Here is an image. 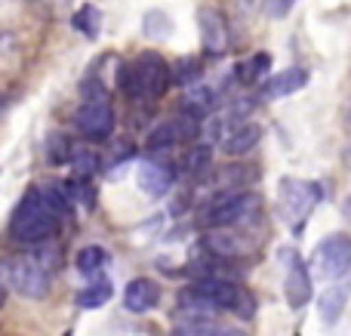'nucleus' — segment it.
Returning a JSON list of instances; mask_svg holds the SVG:
<instances>
[{
    "instance_id": "obj_9",
    "label": "nucleus",
    "mask_w": 351,
    "mask_h": 336,
    "mask_svg": "<svg viewBox=\"0 0 351 336\" xmlns=\"http://www.w3.org/2000/svg\"><path fill=\"white\" fill-rule=\"evenodd\" d=\"M200 22V40H204V49L210 56H222L228 49V25H225L222 12L216 6H204L197 16Z\"/></svg>"
},
{
    "instance_id": "obj_3",
    "label": "nucleus",
    "mask_w": 351,
    "mask_h": 336,
    "mask_svg": "<svg viewBox=\"0 0 351 336\" xmlns=\"http://www.w3.org/2000/svg\"><path fill=\"white\" fill-rule=\"evenodd\" d=\"M0 278H3L6 290H16L25 300H43L49 293V269L37 256L6 259Z\"/></svg>"
},
{
    "instance_id": "obj_33",
    "label": "nucleus",
    "mask_w": 351,
    "mask_h": 336,
    "mask_svg": "<svg viewBox=\"0 0 351 336\" xmlns=\"http://www.w3.org/2000/svg\"><path fill=\"white\" fill-rule=\"evenodd\" d=\"M65 336H68V333H65Z\"/></svg>"
},
{
    "instance_id": "obj_11",
    "label": "nucleus",
    "mask_w": 351,
    "mask_h": 336,
    "mask_svg": "<svg viewBox=\"0 0 351 336\" xmlns=\"http://www.w3.org/2000/svg\"><path fill=\"white\" fill-rule=\"evenodd\" d=\"M308 86V71L299 65L293 68H284V71L271 74V77L265 80V86H262V96L265 99H284V96H293V93L305 90Z\"/></svg>"
},
{
    "instance_id": "obj_19",
    "label": "nucleus",
    "mask_w": 351,
    "mask_h": 336,
    "mask_svg": "<svg viewBox=\"0 0 351 336\" xmlns=\"http://www.w3.org/2000/svg\"><path fill=\"white\" fill-rule=\"evenodd\" d=\"M170 336H247L234 327H219L213 321H179Z\"/></svg>"
},
{
    "instance_id": "obj_14",
    "label": "nucleus",
    "mask_w": 351,
    "mask_h": 336,
    "mask_svg": "<svg viewBox=\"0 0 351 336\" xmlns=\"http://www.w3.org/2000/svg\"><path fill=\"white\" fill-rule=\"evenodd\" d=\"M259 139H262L259 123H237V127H231L228 133L222 136V148H225V154L237 158V154H247L250 148L259 145Z\"/></svg>"
},
{
    "instance_id": "obj_13",
    "label": "nucleus",
    "mask_w": 351,
    "mask_h": 336,
    "mask_svg": "<svg viewBox=\"0 0 351 336\" xmlns=\"http://www.w3.org/2000/svg\"><path fill=\"white\" fill-rule=\"evenodd\" d=\"M348 293H351V281H348V278L333 281L321 293V300H317V315H321V321L327 327H333L336 321H339L342 309H346V302H348Z\"/></svg>"
},
{
    "instance_id": "obj_15",
    "label": "nucleus",
    "mask_w": 351,
    "mask_h": 336,
    "mask_svg": "<svg viewBox=\"0 0 351 336\" xmlns=\"http://www.w3.org/2000/svg\"><path fill=\"white\" fill-rule=\"evenodd\" d=\"M204 247L210 250V256H219V259H234L243 250L241 238L234 232H228V228H213L204 238Z\"/></svg>"
},
{
    "instance_id": "obj_26",
    "label": "nucleus",
    "mask_w": 351,
    "mask_h": 336,
    "mask_svg": "<svg viewBox=\"0 0 351 336\" xmlns=\"http://www.w3.org/2000/svg\"><path fill=\"white\" fill-rule=\"evenodd\" d=\"M173 80H176L179 86H194V84H200V62H197V59H182V65L176 68Z\"/></svg>"
},
{
    "instance_id": "obj_30",
    "label": "nucleus",
    "mask_w": 351,
    "mask_h": 336,
    "mask_svg": "<svg viewBox=\"0 0 351 336\" xmlns=\"http://www.w3.org/2000/svg\"><path fill=\"white\" fill-rule=\"evenodd\" d=\"M3 302H6V284H3V278H0V309H3Z\"/></svg>"
},
{
    "instance_id": "obj_21",
    "label": "nucleus",
    "mask_w": 351,
    "mask_h": 336,
    "mask_svg": "<svg viewBox=\"0 0 351 336\" xmlns=\"http://www.w3.org/2000/svg\"><path fill=\"white\" fill-rule=\"evenodd\" d=\"M271 71V56L268 53H256V56H250L247 62H241L237 65V77H241V84H259L265 74Z\"/></svg>"
},
{
    "instance_id": "obj_10",
    "label": "nucleus",
    "mask_w": 351,
    "mask_h": 336,
    "mask_svg": "<svg viewBox=\"0 0 351 336\" xmlns=\"http://www.w3.org/2000/svg\"><path fill=\"white\" fill-rule=\"evenodd\" d=\"M160 302V284L154 278H133L123 290V309L130 315H145Z\"/></svg>"
},
{
    "instance_id": "obj_17",
    "label": "nucleus",
    "mask_w": 351,
    "mask_h": 336,
    "mask_svg": "<svg viewBox=\"0 0 351 336\" xmlns=\"http://www.w3.org/2000/svg\"><path fill=\"white\" fill-rule=\"evenodd\" d=\"M37 191H40L43 204H47V207H49V213H53L56 219H62V216H71L74 201H71V191H68V185H65V182L37 185Z\"/></svg>"
},
{
    "instance_id": "obj_5",
    "label": "nucleus",
    "mask_w": 351,
    "mask_h": 336,
    "mask_svg": "<svg viewBox=\"0 0 351 336\" xmlns=\"http://www.w3.org/2000/svg\"><path fill=\"white\" fill-rule=\"evenodd\" d=\"M315 272L324 278V281H339V278H348L351 272V238L348 235H330L321 244L315 247Z\"/></svg>"
},
{
    "instance_id": "obj_7",
    "label": "nucleus",
    "mask_w": 351,
    "mask_h": 336,
    "mask_svg": "<svg viewBox=\"0 0 351 336\" xmlns=\"http://www.w3.org/2000/svg\"><path fill=\"white\" fill-rule=\"evenodd\" d=\"M114 108L108 102H84L74 115V130L90 142H105L114 133Z\"/></svg>"
},
{
    "instance_id": "obj_27",
    "label": "nucleus",
    "mask_w": 351,
    "mask_h": 336,
    "mask_svg": "<svg viewBox=\"0 0 351 336\" xmlns=\"http://www.w3.org/2000/svg\"><path fill=\"white\" fill-rule=\"evenodd\" d=\"M210 167V145H194L191 152L185 154V170L188 173H200Z\"/></svg>"
},
{
    "instance_id": "obj_32",
    "label": "nucleus",
    "mask_w": 351,
    "mask_h": 336,
    "mask_svg": "<svg viewBox=\"0 0 351 336\" xmlns=\"http://www.w3.org/2000/svg\"><path fill=\"white\" fill-rule=\"evenodd\" d=\"M296 336H302V333H296Z\"/></svg>"
},
{
    "instance_id": "obj_25",
    "label": "nucleus",
    "mask_w": 351,
    "mask_h": 336,
    "mask_svg": "<svg viewBox=\"0 0 351 336\" xmlns=\"http://www.w3.org/2000/svg\"><path fill=\"white\" fill-rule=\"evenodd\" d=\"M179 142V133H176V121L170 123H160V127L152 130V136H148V152H164V148H170Z\"/></svg>"
},
{
    "instance_id": "obj_24",
    "label": "nucleus",
    "mask_w": 351,
    "mask_h": 336,
    "mask_svg": "<svg viewBox=\"0 0 351 336\" xmlns=\"http://www.w3.org/2000/svg\"><path fill=\"white\" fill-rule=\"evenodd\" d=\"M99 154L93 152V148H74V154H71V170H74V176L77 179H90L93 173L99 170Z\"/></svg>"
},
{
    "instance_id": "obj_22",
    "label": "nucleus",
    "mask_w": 351,
    "mask_h": 336,
    "mask_svg": "<svg viewBox=\"0 0 351 336\" xmlns=\"http://www.w3.org/2000/svg\"><path fill=\"white\" fill-rule=\"evenodd\" d=\"M71 25H74V28H77L84 37H90V40H93V37L99 34V28H102V12H99L93 3H84L77 12H74Z\"/></svg>"
},
{
    "instance_id": "obj_16",
    "label": "nucleus",
    "mask_w": 351,
    "mask_h": 336,
    "mask_svg": "<svg viewBox=\"0 0 351 336\" xmlns=\"http://www.w3.org/2000/svg\"><path fill=\"white\" fill-rule=\"evenodd\" d=\"M182 105H185V115L188 117L200 121V117H206L213 108H216V93H213L206 84H194V86H188V90H185Z\"/></svg>"
},
{
    "instance_id": "obj_12",
    "label": "nucleus",
    "mask_w": 351,
    "mask_h": 336,
    "mask_svg": "<svg viewBox=\"0 0 351 336\" xmlns=\"http://www.w3.org/2000/svg\"><path fill=\"white\" fill-rule=\"evenodd\" d=\"M176 176H173V167L164 164V160H145L139 167V189L152 197H164L167 191L173 189Z\"/></svg>"
},
{
    "instance_id": "obj_4",
    "label": "nucleus",
    "mask_w": 351,
    "mask_h": 336,
    "mask_svg": "<svg viewBox=\"0 0 351 336\" xmlns=\"http://www.w3.org/2000/svg\"><path fill=\"white\" fill-rule=\"evenodd\" d=\"M256 207V195L250 191H219L213 201L200 207V226L204 228H231L241 219H247Z\"/></svg>"
},
{
    "instance_id": "obj_23",
    "label": "nucleus",
    "mask_w": 351,
    "mask_h": 336,
    "mask_svg": "<svg viewBox=\"0 0 351 336\" xmlns=\"http://www.w3.org/2000/svg\"><path fill=\"white\" fill-rule=\"evenodd\" d=\"M71 154H74V145L65 133H53L47 139V164L49 167H59V164H65V160H71Z\"/></svg>"
},
{
    "instance_id": "obj_29",
    "label": "nucleus",
    "mask_w": 351,
    "mask_h": 336,
    "mask_svg": "<svg viewBox=\"0 0 351 336\" xmlns=\"http://www.w3.org/2000/svg\"><path fill=\"white\" fill-rule=\"evenodd\" d=\"M296 0H262V10L268 19H287Z\"/></svg>"
},
{
    "instance_id": "obj_20",
    "label": "nucleus",
    "mask_w": 351,
    "mask_h": 336,
    "mask_svg": "<svg viewBox=\"0 0 351 336\" xmlns=\"http://www.w3.org/2000/svg\"><path fill=\"white\" fill-rule=\"evenodd\" d=\"M108 250H102V247H96V244H90V247H84V250H77V256H74V265H77V272L80 275H86V278H96L99 272L108 265Z\"/></svg>"
},
{
    "instance_id": "obj_31",
    "label": "nucleus",
    "mask_w": 351,
    "mask_h": 336,
    "mask_svg": "<svg viewBox=\"0 0 351 336\" xmlns=\"http://www.w3.org/2000/svg\"><path fill=\"white\" fill-rule=\"evenodd\" d=\"M0 111H3V93H0Z\"/></svg>"
},
{
    "instance_id": "obj_28",
    "label": "nucleus",
    "mask_w": 351,
    "mask_h": 336,
    "mask_svg": "<svg viewBox=\"0 0 351 336\" xmlns=\"http://www.w3.org/2000/svg\"><path fill=\"white\" fill-rule=\"evenodd\" d=\"M145 34L148 37H167L170 34V19L164 16V12H148L145 16Z\"/></svg>"
},
{
    "instance_id": "obj_18",
    "label": "nucleus",
    "mask_w": 351,
    "mask_h": 336,
    "mask_svg": "<svg viewBox=\"0 0 351 336\" xmlns=\"http://www.w3.org/2000/svg\"><path fill=\"white\" fill-rule=\"evenodd\" d=\"M111 293H114V284H111L108 278H99V281H93L90 287L77 290L74 302H77V309H84V312H93V309H102L105 302L111 300Z\"/></svg>"
},
{
    "instance_id": "obj_6",
    "label": "nucleus",
    "mask_w": 351,
    "mask_h": 336,
    "mask_svg": "<svg viewBox=\"0 0 351 336\" xmlns=\"http://www.w3.org/2000/svg\"><path fill=\"white\" fill-rule=\"evenodd\" d=\"M321 197H324V189L317 182H311V179H284L280 182V207L296 222V232H299V222L311 213V207Z\"/></svg>"
},
{
    "instance_id": "obj_2",
    "label": "nucleus",
    "mask_w": 351,
    "mask_h": 336,
    "mask_svg": "<svg viewBox=\"0 0 351 336\" xmlns=\"http://www.w3.org/2000/svg\"><path fill=\"white\" fill-rule=\"evenodd\" d=\"M56 216L49 213V207L43 204L40 191L31 189L25 191V197L16 204L10 216V238L19 244H47L56 235Z\"/></svg>"
},
{
    "instance_id": "obj_8",
    "label": "nucleus",
    "mask_w": 351,
    "mask_h": 336,
    "mask_svg": "<svg viewBox=\"0 0 351 336\" xmlns=\"http://www.w3.org/2000/svg\"><path fill=\"white\" fill-rule=\"evenodd\" d=\"M280 263H284V269H287L284 293H287V302H290V309H302V306H308L311 296H315V287H311V275H308V265H305L293 250H284V253H280Z\"/></svg>"
},
{
    "instance_id": "obj_1",
    "label": "nucleus",
    "mask_w": 351,
    "mask_h": 336,
    "mask_svg": "<svg viewBox=\"0 0 351 336\" xmlns=\"http://www.w3.org/2000/svg\"><path fill=\"white\" fill-rule=\"evenodd\" d=\"M117 80L130 99H160L173 86V71L160 53H139L130 65L117 68Z\"/></svg>"
}]
</instances>
